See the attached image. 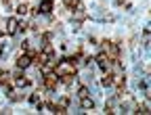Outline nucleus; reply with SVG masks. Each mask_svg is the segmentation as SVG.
<instances>
[{
	"mask_svg": "<svg viewBox=\"0 0 151 115\" xmlns=\"http://www.w3.org/2000/svg\"><path fill=\"white\" fill-rule=\"evenodd\" d=\"M44 86L48 88V90H55L57 86H59V75H57V73H46L44 75Z\"/></svg>",
	"mask_w": 151,
	"mask_h": 115,
	"instance_id": "nucleus-1",
	"label": "nucleus"
},
{
	"mask_svg": "<svg viewBox=\"0 0 151 115\" xmlns=\"http://www.w3.org/2000/svg\"><path fill=\"white\" fill-rule=\"evenodd\" d=\"M29 65H32V56L29 54H21L17 59V69H27Z\"/></svg>",
	"mask_w": 151,
	"mask_h": 115,
	"instance_id": "nucleus-2",
	"label": "nucleus"
},
{
	"mask_svg": "<svg viewBox=\"0 0 151 115\" xmlns=\"http://www.w3.org/2000/svg\"><path fill=\"white\" fill-rule=\"evenodd\" d=\"M13 84H15L17 88H27L32 82H29L27 78H23V75H15V78H13Z\"/></svg>",
	"mask_w": 151,
	"mask_h": 115,
	"instance_id": "nucleus-3",
	"label": "nucleus"
},
{
	"mask_svg": "<svg viewBox=\"0 0 151 115\" xmlns=\"http://www.w3.org/2000/svg\"><path fill=\"white\" fill-rule=\"evenodd\" d=\"M109 61H111V59H109V56H107L105 52H101V54L97 56V63H99V67H101V69H105V71L109 69Z\"/></svg>",
	"mask_w": 151,
	"mask_h": 115,
	"instance_id": "nucleus-4",
	"label": "nucleus"
},
{
	"mask_svg": "<svg viewBox=\"0 0 151 115\" xmlns=\"http://www.w3.org/2000/svg\"><path fill=\"white\" fill-rule=\"evenodd\" d=\"M17 27H19V23H17L15 17L6 19V34H17Z\"/></svg>",
	"mask_w": 151,
	"mask_h": 115,
	"instance_id": "nucleus-5",
	"label": "nucleus"
},
{
	"mask_svg": "<svg viewBox=\"0 0 151 115\" xmlns=\"http://www.w3.org/2000/svg\"><path fill=\"white\" fill-rule=\"evenodd\" d=\"M52 11V0H42L40 2V6H38V13H50Z\"/></svg>",
	"mask_w": 151,
	"mask_h": 115,
	"instance_id": "nucleus-6",
	"label": "nucleus"
},
{
	"mask_svg": "<svg viewBox=\"0 0 151 115\" xmlns=\"http://www.w3.org/2000/svg\"><path fill=\"white\" fill-rule=\"evenodd\" d=\"M80 105H82V109H92V107H94V101H92L90 96H82V99H80Z\"/></svg>",
	"mask_w": 151,
	"mask_h": 115,
	"instance_id": "nucleus-7",
	"label": "nucleus"
},
{
	"mask_svg": "<svg viewBox=\"0 0 151 115\" xmlns=\"http://www.w3.org/2000/svg\"><path fill=\"white\" fill-rule=\"evenodd\" d=\"M113 84H116V82H113V78H111V75H105V78L101 80V86H103V88H111Z\"/></svg>",
	"mask_w": 151,
	"mask_h": 115,
	"instance_id": "nucleus-8",
	"label": "nucleus"
},
{
	"mask_svg": "<svg viewBox=\"0 0 151 115\" xmlns=\"http://www.w3.org/2000/svg\"><path fill=\"white\" fill-rule=\"evenodd\" d=\"M27 9H29V6H27L25 2H21V4L17 6V13H19V15H25V13H27Z\"/></svg>",
	"mask_w": 151,
	"mask_h": 115,
	"instance_id": "nucleus-9",
	"label": "nucleus"
},
{
	"mask_svg": "<svg viewBox=\"0 0 151 115\" xmlns=\"http://www.w3.org/2000/svg\"><path fill=\"white\" fill-rule=\"evenodd\" d=\"M9 99L11 101H21L23 96H21V94H17V92H13V90H9Z\"/></svg>",
	"mask_w": 151,
	"mask_h": 115,
	"instance_id": "nucleus-10",
	"label": "nucleus"
},
{
	"mask_svg": "<svg viewBox=\"0 0 151 115\" xmlns=\"http://www.w3.org/2000/svg\"><path fill=\"white\" fill-rule=\"evenodd\" d=\"M143 46L145 48L149 46V29H145V34H143Z\"/></svg>",
	"mask_w": 151,
	"mask_h": 115,
	"instance_id": "nucleus-11",
	"label": "nucleus"
},
{
	"mask_svg": "<svg viewBox=\"0 0 151 115\" xmlns=\"http://www.w3.org/2000/svg\"><path fill=\"white\" fill-rule=\"evenodd\" d=\"M29 103H32V105H40V96H38V94H32V96H29Z\"/></svg>",
	"mask_w": 151,
	"mask_h": 115,
	"instance_id": "nucleus-12",
	"label": "nucleus"
},
{
	"mask_svg": "<svg viewBox=\"0 0 151 115\" xmlns=\"http://www.w3.org/2000/svg\"><path fill=\"white\" fill-rule=\"evenodd\" d=\"M78 96H80V99H82V96H88V88H86V86H82V88L78 90Z\"/></svg>",
	"mask_w": 151,
	"mask_h": 115,
	"instance_id": "nucleus-13",
	"label": "nucleus"
},
{
	"mask_svg": "<svg viewBox=\"0 0 151 115\" xmlns=\"http://www.w3.org/2000/svg\"><path fill=\"white\" fill-rule=\"evenodd\" d=\"M61 105H63V107H69V99H67V96H65V99H63V101H61Z\"/></svg>",
	"mask_w": 151,
	"mask_h": 115,
	"instance_id": "nucleus-14",
	"label": "nucleus"
},
{
	"mask_svg": "<svg viewBox=\"0 0 151 115\" xmlns=\"http://www.w3.org/2000/svg\"><path fill=\"white\" fill-rule=\"evenodd\" d=\"M0 50H2V48H0Z\"/></svg>",
	"mask_w": 151,
	"mask_h": 115,
	"instance_id": "nucleus-15",
	"label": "nucleus"
}]
</instances>
